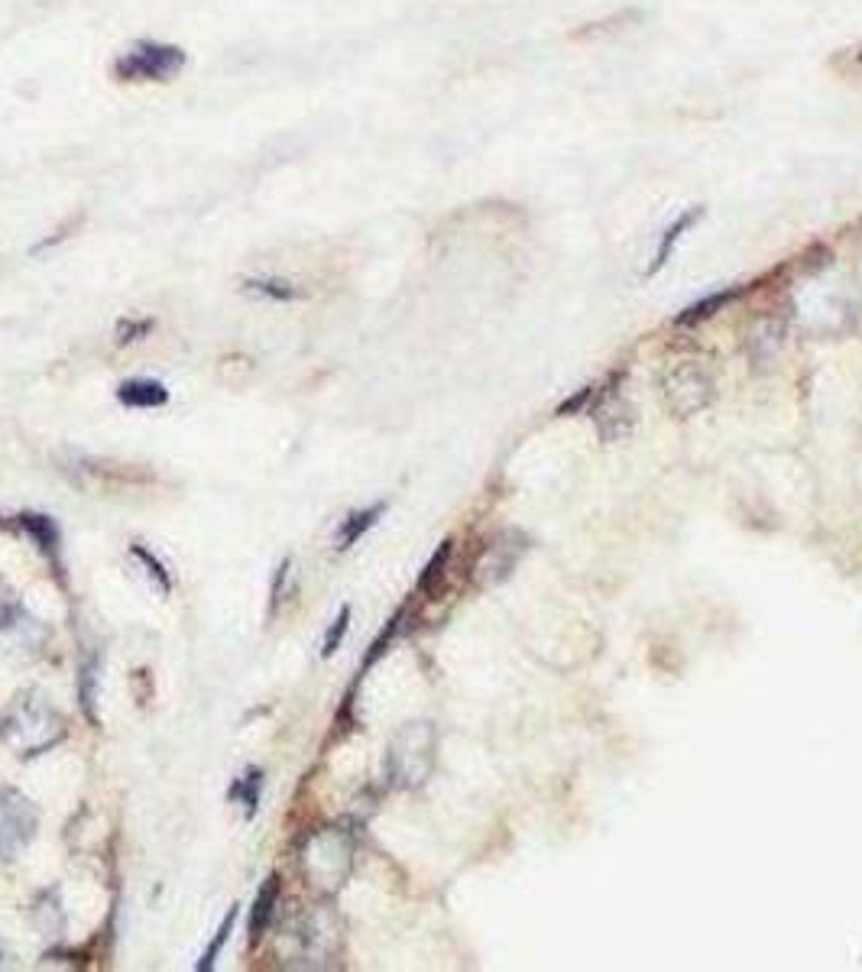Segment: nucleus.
Returning a JSON list of instances; mask_svg holds the SVG:
<instances>
[{
  "mask_svg": "<svg viewBox=\"0 0 862 972\" xmlns=\"http://www.w3.org/2000/svg\"><path fill=\"white\" fill-rule=\"evenodd\" d=\"M68 736L65 717L40 693H20L0 710V743L17 758H36Z\"/></svg>",
  "mask_w": 862,
  "mask_h": 972,
  "instance_id": "f257e3e1",
  "label": "nucleus"
},
{
  "mask_svg": "<svg viewBox=\"0 0 862 972\" xmlns=\"http://www.w3.org/2000/svg\"><path fill=\"white\" fill-rule=\"evenodd\" d=\"M353 865V840L345 830H318L302 850V872L318 888H341Z\"/></svg>",
  "mask_w": 862,
  "mask_h": 972,
  "instance_id": "f03ea898",
  "label": "nucleus"
},
{
  "mask_svg": "<svg viewBox=\"0 0 862 972\" xmlns=\"http://www.w3.org/2000/svg\"><path fill=\"white\" fill-rule=\"evenodd\" d=\"M435 765V730L428 723H408L390 745V778L400 788H418Z\"/></svg>",
  "mask_w": 862,
  "mask_h": 972,
  "instance_id": "7ed1b4c3",
  "label": "nucleus"
},
{
  "mask_svg": "<svg viewBox=\"0 0 862 972\" xmlns=\"http://www.w3.org/2000/svg\"><path fill=\"white\" fill-rule=\"evenodd\" d=\"M185 68V53L173 46V43H137L133 50H127L123 56L114 62L117 81H130V85H146V81H173L175 75Z\"/></svg>",
  "mask_w": 862,
  "mask_h": 972,
  "instance_id": "20e7f679",
  "label": "nucleus"
},
{
  "mask_svg": "<svg viewBox=\"0 0 862 972\" xmlns=\"http://www.w3.org/2000/svg\"><path fill=\"white\" fill-rule=\"evenodd\" d=\"M40 830V810L23 791L3 785L0 788V859L13 862Z\"/></svg>",
  "mask_w": 862,
  "mask_h": 972,
  "instance_id": "39448f33",
  "label": "nucleus"
},
{
  "mask_svg": "<svg viewBox=\"0 0 862 972\" xmlns=\"http://www.w3.org/2000/svg\"><path fill=\"white\" fill-rule=\"evenodd\" d=\"M117 402L127 408H163L170 405V390L160 380H127L117 386Z\"/></svg>",
  "mask_w": 862,
  "mask_h": 972,
  "instance_id": "423d86ee",
  "label": "nucleus"
},
{
  "mask_svg": "<svg viewBox=\"0 0 862 972\" xmlns=\"http://www.w3.org/2000/svg\"><path fill=\"white\" fill-rule=\"evenodd\" d=\"M276 905H280V878L270 875L263 882V888L257 892V902H253V915H250V943H260L270 920L276 915Z\"/></svg>",
  "mask_w": 862,
  "mask_h": 972,
  "instance_id": "0eeeda50",
  "label": "nucleus"
},
{
  "mask_svg": "<svg viewBox=\"0 0 862 972\" xmlns=\"http://www.w3.org/2000/svg\"><path fill=\"white\" fill-rule=\"evenodd\" d=\"M20 528L40 545V551L53 561L62 574V561H58V528L56 522L50 518V515H36V513H26L20 515Z\"/></svg>",
  "mask_w": 862,
  "mask_h": 972,
  "instance_id": "6e6552de",
  "label": "nucleus"
},
{
  "mask_svg": "<svg viewBox=\"0 0 862 972\" xmlns=\"http://www.w3.org/2000/svg\"><path fill=\"white\" fill-rule=\"evenodd\" d=\"M386 513V503H377V506H370V510H360V513H350L341 522V528H338V535H335V548L338 551H347L350 545H357L377 522H380V515Z\"/></svg>",
  "mask_w": 862,
  "mask_h": 972,
  "instance_id": "1a4fd4ad",
  "label": "nucleus"
},
{
  "mask_svg": "<svg viewBox=\"0 0 862 972\" xmlns=\"http://www.w3.org/2000/svg\"><path fill=\"white\" fill-rule=\"evenodd\" d=\"M260 795H263V772H260V768H250L247 775H240V778L230 785V791H228L230 801L243 807V817H247V820H253V817H257Z\"/></svg>",
  "mask_w": 862,
  "mask_h": 972,
  "instance_id": "9d476101",
  "label": "nucleus"
},
{
  "mask_svg": "<svg viewBox=\"0 0 862 972\" xmlns=\"http://www.w3.org/2000/svg\"><path fill=\"white\" fill-rule=\"evenodd\" d=\"M78 697H81V710L91 723H98L95 713V700H98V655H88L81 662V675H78Z\"/></svg>",
  "mask_w": 862,
  "mask_h": 972,
  "instance_id": "9b49d317",
  "label": "nucleus"
},
{
  "mask_svg": "<svg viewBox=\"0 0 862 972\" xmlns=\"http://www.w3.org/2000/svg\"><path fill=\"white\" fill-rule=\"evenodd\" d=\"M247 288L257 292V295H263V298H273V302H295V298H302V292L292 286V283H286V280H280V276L247 280Z\"/></svg>",
  "mask_w": 862,
  "mask_h": 972,
  "instance_id": "f8f14e48",
  "label": "nucleus"
},
{
  "mask_svg": "<svg viewBox=\"0 0 862 972\" xmlns=\"http://www.w3.org/2000/svg\"><path fill=\"white\" fill-rule=\"evenodd\" d=\"M130 555H133V558L143 565V568H146L150 580H156L160 593H166V597L173 593V574L166 571V565H163V561H160V558H156L150 548H143V545H133V548H130Z\"/></svg>",
  "mask_w": 862,
  "mask_h": 972,
  "instance_id": "ddd939ff",
  "label": "nucleus"
},
{
  "mask_svg": "<svg viewBox=\"0 0 862 972\" xmlns=\"http://www.w3.org/2000/svg\"><path fill=\"white\" fill-rule=\"evenodd\" d=\"M233 924H237V908H230L225 920H221V927H218V933H215V940H211V947L205 950V957L198 960V970H215V960L221 957V950H225V943H228V937L233 933Z\"/></svg>",
  "mask_w": 862,
  "mask_h": 972,
  "instance_id": "4468645a",
  "label": "nucleus"
},
{
  "mask_svg": "<svg viewBox=\"0 0 862 972\" xmlns=\"http://www.w3.org/2000/svg\"><path fill=\"white\" fill-rule=\"evenodd\" d=\"M23 616V600L17 597V590L0 577V630H10L17 626Z\"/></svg>",
  "mask_w": 862,
  "mask_h": 972,
  "instance_id": "2eb2a0df",
  "label": "nucleus"
},
{
  "mask_svg": "<svg viewBox=\"0 0 862 972\" xmlns=\"http://www.w3.org/2000/svg\"><path fill=\"white\" fill-rule=\"evenodd\" d=\"M350 607H341V613H338V620L331 623V630L325 632V645H321V658H331L338 648H341V642H345L347 630H350Z\"/></svg>",
  "mask_w": 862,
  "mask_h": 972,
  "instance_id": "dca6fc26",
  "label": "nucleus"
},
{
  "mask_svg": "<svg viewBox=\"0 0 862 972\" xmlns=\"http://www.w3.org/2000/svg\"><path fill=\"white\" fill-rule=\"evenodd\" d=\"M150 331H153V318H123L117 325V343L123 347V343L143 341L150 338Z\"/></svg>",
  "mask_w": 862,
  "mask_h": 972,
  "instance_id": "f3484780",
  "label": "nucleus"
},
{
  "mask_svg": "<svg viewBox=\"0 0 862 972\" xmlns=\"http://www.w3.org/2000/svg\"><path fill=\"white\" fill-rule=\"evenodd\" d=\"M697 215H700V211H690L685 221H678L675 228L668 230V237H665V243H662V250H658V256H655V263H652V270H648V273H655V270H662V266H665V260L672 256V247H675V240H678V237H681V233H685V230H688L690 225L697 221Z\"/></svg>",
  "mask_w": 862,
  "mask_h": 972,
  "instance_id": "a211bd4d",
  "label": "nucleus"
},
{
  "mask_svg": "<svg viewBox=\"0 0 862 972\" xmlns=\"http://www.w3.org/2000/svg\"><path fill=\"white\" fill-rule=\"evenodd\" d=\"M448 558H451V542H445V545H441V548L435 551V558L428 561V568H425V574H422V580H418V587H422V590H432V583H435V580H438V577L445 574V565H448Z\"/></svg>",
  "mask_w": 862,
  "mask_h": 972,
  "instance_id": "6ab92c4d",
  "label": "nucleus"
},
{
  "mask_svg": "<svg viewBox=\"0 0 862 972\" xmlns=\"http://www.w3.org/2000/svg\"><path fill=\"white\" fill-rule=\"evenodd\" d=\"M727 298H730V292H720V295H713L710 302H700V305H694V308H690V315H681L678 321H685V325H688V321H697V318H703V315H713V308H717V305H723Z\"/></svg>",
  "mask_w": 862,
  "mask_h": 972,
  "instance_id": "aec40b11",
  "label": "nucleus"
},
{
  "mask_svg": "<svg viewBox=\"0 0 862 972\" xmlns=\"http://www.w3.org/2000/svg\"><path fill=\"white\" fill-rule=\"evenodd\" d=\"M286 580H288V561H283V565H280V571H276V580H273V597H270V610H273V613L280 610V600H283Z\"/></svg>",
  "mask_w": 862,
  "mask_h": 972,
  "instance_id": "412c9836",
  "label": "nucleus"
}]
</instances>
